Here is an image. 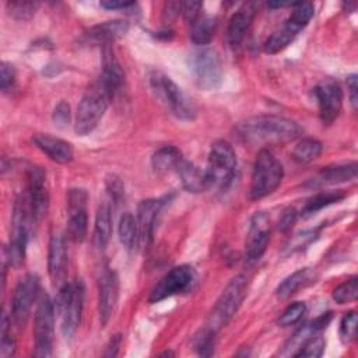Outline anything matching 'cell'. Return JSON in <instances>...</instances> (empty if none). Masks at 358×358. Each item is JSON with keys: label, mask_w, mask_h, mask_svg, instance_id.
<instances>
[{"label": "cell", "mask_w": 358, "mask_h": 358, "mask_svg": "<svg viewBox=\"0 0 358 358\" xmlns=\"http://www.w3.org/2000/svg\"><path fill=\"white\" fill-rule=\"evenodd\" d=\"M301 126L282 116L262 115L245 119L234 127L235 136L249 144L266 148L268 145H281L299 137Z\"/></svg>", "instance_id": "1"}, {"label": "cell", "mask_w": 358, "mask_h": 358, "mask_svg": "<svg viewBox=\"0 0 358 358\" xmlns=\"http://www.w3.org/2000/svg\"><path fill=\"white\" fill-rule=\"evenodd\" d=\"M112 96L113 94L110 90L99 78L88 87L78 103L76 113L74 131L78 136H87L98 126Z\"/></svg>", "instance_id": "2"}, {"label": "cell", "mask_w": 358, "mask_h": 358, "mask_svg": "<svg viewBox=\"0 0 358 358\" xmlns=\"http://www.w3.org/2000/svg\"><path fill=\"white\" fill-rule=\"evenodd\" d=\"M154 95L166 105L173 116L180 120H193L196 106L193 101L164 73L152 71L148 77Z\"/></svg>", "instance_id": "3"}, {"label": "cell", "mask_w": 358, "mask_h": 358, "mask_svg": "<svg viewBox=\"0 0 358 358\" xmlns=\"http://www.w3.org/2000/svg\"><path fill=\"white\" fill-rule=\"evenodd\" d=\"M282 178H284L282 164L267 148L260 150L253 166L250 190H249L250 199L259 200L273 193L280 186Z\"/></svg>", "instance_id": "4"}, {"label": "cell", "mask_w": 358, "mask_h": 358, "mask_svg": "<svg viewBox=\"0 0 358 358\" xmlns=\"http://www.w3.org/2000/svg\"><path fill=\"white\" fill-rule=\"evenodd\" d=\"M246 294H248L246 277L245 275L234 277L227 284L220 298L217 299V303L213 308V312L206 326L214 330L215 333L224 326H227L229 320L234 317V315L236 313V310L239 309Z\"/></svg>", "instance_id": "5"}, {"label": "cell", "mask_w": 358, "mask_h": 358, "mask_svg": "<svg viewBox=\"0 0 358 358\" xmlns=\"http://www.w3.org/2000/svg\"><path fill=\"white\" fill-rule=\"evenodd\" d=\"M235 168L236 155L232 145L224 140L215 141L210 148L206 168L210 187L225 190L234 179Z\"/></svg>", "instance_id": "6"}, {"label": "cell", "mask_w": 358, "mask_h": 358, "mask_svg": "<svg viewBox=\"0 0 358 358\" xmlns=\"http://www.w3.org/2000/svg\"><path fill=\"white\" fill-rule=\"evenodd\" d=\"M315 14V7L309 1H299L294 4L292 13L285 21V24L275 31L271 36L264 42V50L270 55L278 53L285 49L296 35L309 24L310 18Z\"/></svg>", "instance_id": "7"}, {"label": "cell", "mask_w": 358, "mask_h": 358, "mask_svg": "<svg viewBox=\"0 0 358 358\" xmlns=\"http://www.w3.org/2000/svg\"><path fill=\"white\" fill-rule=\"evenodd\" d=\"M190 70L197 85L206 91L215 90L222 81V67L214 49L203 48L190 55Z\"/></svg>", "instance_id": "8"}, {"label": "cell", "mask_w": 358, "mask_h": 358, "mask_svg": "<svg viewBox=\"0 0 358 358\" xmlns=\"http://www.w3.org/2000/svg\"><path fill=\"white\" fill-rule=\"evenodd\" d=\"M196 271L189 264H180L171 268L152 288L148 298L150 303H157L172 295L190 291L196 284Z\"/></svg>", "instance_id": "9"}, {"label": "cell", "mask_w": 358, "mask_h": 358, "mask_svg": "<svg viewBox=\"0 0 358 358\" xmlns=\"http://www.w3.org/2000/svg\"><path fill=\"white\" fill-rule=\"evenodd\" d=\"M55 306L53 302L45 295L41 298L34 323L35 336V357H50L53 347V327H55Z\"/></svg>", "instance_id": "10"}, {"label": "cell", "mask_w": 358, "mask_h": 358, "mask_svg": "<svg viewBox=\"0 0 358 358\" xmlns=\"http://www.w3.org/2000/svg\"><path fill=\"white\" fill-rule=\"evenodd\" d=\"M270 232H271V224L268 220V215L266 213H256L249 225L246 242H245V264L253 266L256 264L263 253L266 252V248L270 241Z\"/></svg>", "instance_id": "11"}, {"label": "cell", "mask_w": 358, "mask_h": 358, "mask_svg": "<svg viewBox=\"0 0 358 358\" xmlns=\"http://www.w3.org/2000/svg\"><path fill=\"white\" fill-rule=\"evenodd\" d=\"M38 292L39 277L36 274L28 273L18 281L11 302V316L17 326H24L27 322Z\"/></svg>", "instance_id": "12"}, {"label": "cell", "mask_w": 358, "mask_h": 358, "mask_svg": "<svg viewBox=\"0 0 358 358\" xmlns=\"http://www.w3.org/2000/svg\"><path fill=\"white\" fill-rule=\"evenodd\" d=\"M88 193L84 189H70L67 193L69 235L74 242H83L87 236Z\"/></svg>", "instance_id": "13"}, {"label": "cell", "mask_w": 358, "mask_h": 358, "mask_svg": "<svg viewBox=\"0 0 358 358\" xmlns=\"http://www.w3.org/2000/svg\"><path fill=\"white\" fill-rule=\"evenodd\" d=\"M315 98L319 105V115L324 124L333 123L343 108V91L341 87L330 78H326L316 84L313 88Z\"/></svg>", "instance_id": "14"}, {"label": "cell", "mask_w": 358, "mask_h": 358, "mask_svg": "<svg viewBox=\"0 0 358 358\" xmlns=\"http://www.w3.org/2000/svg\"><path fill=\"white\" fill-rule=\"evenodd\" d=\"M119 298V278L112 268H105L98 281V312L101 326L110 320Z\"/></svg>", "instance_id": "15"}, {"label": "cell", "mask_w": 358, "mask_h": 358, "mask_svg": "<svg viewBox=\"0 0 358 358\" xmlns=\"http://www.w3.org/2000/svg\"><path fill=\"white\" fill-rule=\"evenodd\" d=\"M67 266H69V249L66 243V238L55 232L49 241L48 249V271L52 280L53 287L60 288L66 284L67 278Z\"/></svg>", "instance_id": "16"}, {"label": "cell", "mask_w": 358, "mask_h": 358, "mask_svg": "<svg viewBox=\"0 0 358 358\" xmlns=\"http://www.w3.org/2000/svg\"><path fill=\"white\" fill-rule=\"evenodd\" d=\"M333 319V313L331 312H326L322 313L320 316L315 317L313 320L305 323L303 326H301L292 336L291 338L284 344L282 350L280 351V355L282 357H295V354L305 345V343L312 338L315 334L320 333L322 330H324L327 327V324L330 323V320Z\"/></svg>", "instance_id": "17"}, {"label": "cell", "mask_w": 358, "mask_h": 358, "mask_svg": "<svg viewBox=\"0 0 358 358\" xmlns=\"http://www.w3.org/2000/svg\"><path fill=\"white\" fill-rule=\"evenodd\" d=\"M28 189H29V206L34 220H41L48 210L49 193L45 186V172L39 166H31L28 169Z\"/></svg>", "instance_id": "18"}, {"label": "cell", "mask_w": 358, "mask_h": 358, "mask_svg": "<svg viewBox=\"0 0 358 358\" xmlns=\"http://www.w3.org/2000/svg\"><path fill=\"white\" fill-rule=\"evenodd\" d=\"M129 29V24L123 20H113L96 24L87 29L83 35L84 43L99 45L101 48L112 45L116 39L122 38Z\"/></svg>", "instance_id": "19"}, {"label": "cell", "mask_w": 358, "mask_h": 358, "mask_svg": "<svg viewBox=\"0 0 358 358\" xmlns=\"http://www.w3.org/2000/svg\"><path fill=\"white\" fill-rule=\"evenodd\" d=\"M84 284L81 280L73 282V294L71 298L64 309V312L62 313V331L64 334V337H71L80 322H81V313H83V308H84Z\"/></svg>", "instance_id": "20"}, {"label": "cell", "mask_w": 358, "mask_h": 358, "mask_svg": "<svg viewBox=\"0 0 358 358\" xmlns=\"http://www.w3.org/2000/svg\"><path fill=\"white\" fill-rule=\"evenodd\" d=\"M165 200H166V197H164V199H145L138 204L136 220H137L141 242L148 243L151 241L157 217H158L161 208L164 207Z\"/></svg>", "instance_id": "21"}, {"label": "cell", "mask_w": 358, "mask_h": 358, "mask_svg": "<svg viewBox=\"0 0 358 358\" xmlns=\"http://www.w3.org/2000/svg\"><path fill=\"white\" fill-rule=\"evenodd\" d=\"M34 143L42 152H45L55 162L67 164L73 159L74 152L71 144L59 137L38 133L34 136Z\"/></svg>", "instance_id": "22"}, {"label": "cell", "mask_w": 358, "mask_h": 358, "mask_svg": "<svg viewBox=\"0 0 358 358\" xmlns=\"http://www.w3.org/2000/svg\"><path fill=\"white\" fill-rule=\"evenodd\" d=\"M255 6L252 3H248L231 15L228 22V42L232 48L239 46V43L243 41L255 18Z\"/></svg>", "instance_id": "23"}, {"label": "cell", "mask_w": 358, "mask_h": 358, "mask_svg": "<svg viewBox=\"0 0 358 358\" xmlns=\"http://www.w3.org/2000/svg\"><path fill=\"white\" fill-rule=\"evenodd\" d=\"M99 80L110 90L112 94H115L123 84L124 73L113 53L112 45L102 48V74Z\"/></svg>", "instance_id": "24"}, {"label": "cell", "mask_w": 358, "mask_h": 358, "mask_svg": "<svg viewBox=\"0 0 358 358\" xmlns=\"http://www.w3.org/2000/svg\"><path fill=\"white\" fill-rule=\"evenodd\" d=\"M182 186L190 193H201L210 189L206 169H201L196 164L183 159L176 169Z\"/></svg>", "instance_id": "25"}, {"label": "cell", "mask_w": 358, "mask_h": 358, "mask_svg": "<svg viewBox=\"0 0 358 358\" xmlns=\"http://www.w3.org/2000/svg\"><path fill=\"white\" fill-rule=\"evenodd\" d=\"M112 235V213L108 201H103L98 206L94 225L92 242L96 249H103Z\"/></svg>", "instance_id": "26"}, {"label": "cell", "mask_w": 358, "mask_h": 358, "mask_svg": "<svg viewBox=\"0 0 358 358\" xmlns=\"http://www.w3.org/2000/svg\"><path fill=\"white\" fill-rule=\"evenodd\" d=\"M317 278V274L315 270L309 268V267H303L299 268L296 271H294L291 275H288L275 289L277 296L280 298H287L289 295H292L294 292H296L301 288H305L310 284H313Z\"/></svg>", "instance_id": "27"}, {"label": "cell", "mask_w": 358, "mask_h": 358, "mask_svg": "<svg viewBox=\"0 0 358 358\" xmlns=\"http://www.w3.org/2000/svg\"><path fill=\"white\" fill-rule=\"evenodd\" d=\"M183 159L185 158L179 148L173 145H164L152 154L151 165L157 173H165L173 169L176 171Z\"/></svg>", "instance_id": "28"}, {"label": "cell", "mask_w": 358, "mask_h": 358, "mask_svg": "<svg viewBox=\"0 0 358 358\" xmlns=\"http://www.w3.org/2000/svg\"><path fill=\"white\" fill-rule=\"evenodd\" d=\"M355 178H357V162L355 161L326 166L317 175V180L320 183H327V185L344 183V182H350Z\"/></svg>", "instance_id": "29"}, {"label": "cell", "mask_w": 358, "mask_h": 358, "mask_svg": "<svg viewBox=\"0 0 358 358\" xmlns=\"http://www.w3.org/2000/svg\"><path fill=\"white\" fill-rule=\"evenodd\" d=\"M119 239L120 243L129 250V252H134L138 246L140 241V232H138V225H137V220L130 214V213H124L120 220H119Z\"/></svg>", "instance_id": "30"}, {"label": "cell", "mask_w": 358, "mask_h": 358, "mask_svg": "<svg viewBox=\"0 0 358 358\" xmlns=\"http://www.w3.org/2000/svg\"><path fill=\"white\" fill-rule=\"evenodd\" d=\"M345 197V193L341 190H331V192H323V193H317L316 196L310 197L306 204L302 208V217L308 218L312 217L313 214H316L317 211H320L322 208L338 203L340 200H343Z\"/></svg>", "instance_id": "31"}, {"label": "cell", "mask_w": 358, "mask_h": 358, "mask_svg": "<svg viewBox=\"0 0 358 358\" xmlns=\"http://www.w3.org/2000/svg\"><path fill=\"white\" fill-rule=\"evenodd\" d=\"M322 150H323V145L319 140L306 137V138H302L292 148L291 157L298 164H308V162H312L313 159H316L322 154Z\"/></svg>", "instance_id": "32"}, {"label": "cell", "mask_w": 358, "mask_h": 358, "mask_svg": "<svg viewBox=\"0 0 358 358\" xmlns=\"http://www.w3.org/2000/svg\"><path fill=\"white\" fill-rule=\"evenodd\" d=\"M190 25H192L190 36H192V41L196 45H201L203 46V45L210 43V41L214 36V31H215V21L211 17L201 14Z\"/></svg>", "instance_id": "33"}, {"label": "cell", "mask_w": 358, "mask_h": 358, "mask_svg": "<svg viewBox=\"0 0 358 358\" xmlns=\"http://www.w3.org/2000/svg\"><path fill=\"white\" fill-rule=\"evenodd\" d=\"M39 7L38 1H28V0H18V1H7L6 8L10 17L18 21L31 20Z\"/></svg>", "instance_id": "34"}, {"label": "cell", "mask_w": 358, "mask_h": 358, "mask_svg": "<svg viewBox=\"0 0 358 358\" xmlns=\"http://www.w3.org/2000/svg\"><path fill=\"white\" fill-rule=\"evenodd\" d=\"M215 331L210 327L204 326L200 329V331L194 336L193 345L199 355L201 357H210L214 354V345H215Z\"/></svg>", "instance_id": "35"}, {"label": "cell", "mask_w": 358, "mask_h": 358, "mask_svg": "<svg viewBox=\"0 0 358 358\" xmlns=\"http://www.w3.org/2000/svg\"><path fill=\"white\" fill-rule=\"evenodd\" d=\"M357 289H358L357 277H351L347 281L337 285L333 289L331 296L337 303H348L357 299Z\"/></svg>", "instance_id": "36"}, {"label": "cell", "mask_w": 358, "mask_h": 358, "mask_svg": "<svg viewBox=\"0 0 358 358\" xmlns=\"http://www.w3.org/2000/svg\"><path fill=\"white\" fill-rule=\"evenodd\" d=\"M340 340L343 344H350L357 337V313L354 310L347 312L340 322Z\"/></svg>", "instance_id": "37"}, {"label": "cell", "mask_w": 358, "mask_h": 358, "mask_svg": "<svg viewBox=\"0 0 358 358\" xmlns=\"http://www.w3.org/2000/svg\"><path fill=\"white\" fill-rule=\"evenodd\" d=\"M305 312H306V305L303 302H294L284 309V312L278 319V324L282 327L292 326L302 319Z\"/></svg>", "instance_id": "38"}, {"label": "cell", "mask_w": 358, "mask_h": 358, "mask_svg": "<svg viewBox=\"0 0 358 358\" xmlns=\"http://www.w3.org/2000/svg\"><path fill=\"white\" fill-rule=\"evenodd\" d=\"M105 189H106V193L109 194L112 203L119 204L124 200V185H123V180L117 175L109 173L105 178Z\"/></svg>", "instance_id": "39"}, {"label": "cell", "mask_w": 358, "mask_h": 358, "mask_svg": "<svg viewBox=\"0 0 358 358\" xmlns=\"http://www.w3.org/2000/svg\"><path fill=\"white\" fill-rule=\"evenodd\" d=\"M324 338L322 336L315 334L312 338H309L305 345L295 354V357H302V358H317L323 354L324 351Z\"/></svg>", "instance_id": "40"}, {"label": "cell", "mask_w": 358, "mask_h": 358, "mask_svg": "<svg viewBox=\"0 0 358 358\" xmlns=\"http://www.w3.org/2000/svg\"><path fill=\"white\" fill-rule=\"evenodd\" d=\"M317 238V231L316 229H309V231H303V232H298L295 234L288 245L287 249L289 252H295V250H301L303 248H306L309 243H312L315 239Z\"/></svg>", "instance_id": "41"}, {"label": "cell", "mask_w": 358, "mask_h": 358, "mask_svg": "<svg viewBox=\"0 0 358 358\" xmlns=\"http://www.w3.org/2000/svg\"><path fill=\"white\" fill-rule=\"evenodd\" d=\"M52 120L55 126L64 129L70 122V106L66 101H60L52 113Z\"/></svg>", "instance_id": "42"}, {"label": "cell", "mask_w": 358, "mask_h": 358, "mask_svg": "<svg viewBox=\"0 0 358 358\" xmlns=\"http://www.w3.org/2000/svg\"><path fill=\"white\" fill-rule=\"evenodd\" d=\"M201 8H203V3L201 1H185V3H180V13L183 14L185 20L187 22H194L203 13H201Z\"/></svg>", "instance_id": "43"}, {"label": "cell", "mask_w": 358, "mask_h": 358, "mask_svg": "<svg viewBox=\"0 0 358 358\" xmlns=\"http://www.w3.org/2000/svg\"><path fill=\"white\" fill-rule=\"evenodd\" d=\"M15 81V71L14 67L7 63V62H1L0 64V85L3 91H8L13 88Z\"/></svg>", "instance_id": "44"}, {"label": "cell", "mask_w": 358, "mask_h": 358, "mask_svg": "<svg viewBox=\"0 0 358 358\" xmlns=\"http://www.w3.org/2000/svg\"><path fill=\"white\" fill-rule=\"evenodd\" d=\"M296 220V211L294 207H287L278 218V228L281 231H288Z\"/></svg>", "instance_id": "45"}, {"label": "cell", "mask_w": 358, "mask_h": 358, "mask_svg": "<svg viewBox=\"0 0 358 358\" xmlns=\"http://www.w3.org/2000/svg\"><path fill=\"white\" fill-rule=\"evenodd\" d=\"M15 352V340L8 334H1V345H0V355L3 358H8Z\"/></svg>", "instance_id": "46"}, {"label": "cell", "mask_w": 358, "mask_h": 358, "mask_svg": "<svg viewBox=\"0 0 358 358\" xmlns=\"http://www.w3.org/2000/svg\"><path fill=\"white\" fill-rule=\"evenodd\" d=\"M99 6L108 10H127V8L136 7V3L122 1V0H102L99 1Z\"/></svg>", "instance_id": "47"}, {"label": "cell", "mask_w": 358, "mask_h": 358, "mask_svg": "<svg viewBox=\"0 0 358 358\" xmlns=\"http://www.w3.org/2000/svg\"><path fill=\"white\" fill-rule=\"evenodd\" d=\"M347 88L350 92V102L352 105V108H357V102H358V95H357V88H358V83H357V76L351 74L347 78Z\"/></svg>", "instance_id": "48"}, {"label": "cell", "mask_w": 358, "mask_h": 358, "mask_svg": "<svg viewBox=\"0 0 358 358\" xmlns=\"http://www.w3.org/2000/svg\"><path fill=\"white\" fill-rule=\"evenodd\" d=\"M180 13V3H166L164 8V20L171 21Z\"/></svg>", "instance_id": "49"}, {"label": "cell", "mask_w": 358, "mask_h": 358, "mask_svg": "<svg viewBox=\"0 0 358 358\" xmlns=\"http://www.w3.org/2000/svg\"><path fill=\"white\" fill-rule=\"evenodd\" d=\"M120 343H122V337L120 334H116L115 337L110 338L108 347H106V351H105V357H115L117 355V351H119V347H120Z\"/></svg>", "instance_id": "50"}]
</instances>
